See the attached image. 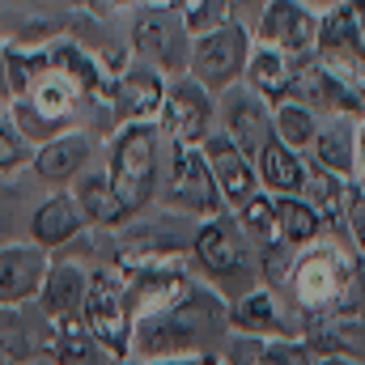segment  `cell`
<instances>
[{"label":"cell","mask_w":365,"mask_h":365,"mask_svg":"<svg viewBox=\"0 0 365 365\" xmlns=\"http://www.w3.org/2000/svg\"><path fill=\"white\" fill-rule=\"evenodd\" d=\"M230 336V302L195 280L175 306L132 323V357L162 361V357H212Z\"/></svg>","instance_id":"6da1fadb"},{"label":"cell","mask_w":365,"mask_h":365,"mask_svg":"<svg viewBox=\"0 0 365 365\" xmlns=\"http://www.w3.org/2000/svg\"><path fill=\"white\" fill-rule=\"evenodd\" d=\"M306 319H344L361 314L365 293V264L349 242L319 238L297 251L293 272L284 284Z\"/></svg>","instance_id":"7a4b0ae2"},{"label":"cell","mask_w":365,"mask_h":365,"mask_svg":"<svg viewBox=\"0 0 365 365\" xmlns=\"http://www.w3.org/2000/svg\"><path fill=\"white\" fill-rule=\"evenodd\" d=\"M166 149L170 140L162 136L158 119H128L110 132L106 140V179L115 187V195L123 200V208L132 217L149 212L158 204L162 191V170H166Z\"/></svg>","instance_id":"3957f363"},{"label":"cell","mask_w":365,"mask_h":365,"mask_svg":"<svg viewBox=\"0 0 365 365\" xmlns=\"http://www.w3.org/2000/svg\"><path fill=\"white\" fill-rule=\"evenodd\" d=\"M191 264H195L200 280L208 289H217L230 306L264 284L259 280V251L242 234L234 212H221V217H208V221L195 225V234H191Z\"/></svg>","instance_id":"277c9868"},{"label":"cell","mask_w":365,"mask_h":365,"mask_svg":"<svg viewBox=\"0 0 365 365\" xmlns=\"http://www.w3.org/2000/svg\"><path fill=\"white\" fill-rule=\"evenodd\" d=\"M158 204L170 217H187V221H208V217L230 212L200 145H170L166 149V170H162Z\"/></svg>","instance_id":"5b68a950"},{"label":"cell","mask_w":365,"mask_h":365,"mask_svg":"<svg viewBox=\"0 0 365 365\" xmlns=\"http://www.w3.org/2000/svg\"><path fill=\"white\" fill-rule=\"evenodd\" d=\"M81 319L115 361L132 357V306H128V280H123L119 264L115 268L110 264L90 268V289H86Z\"/></svg>","instance_id":"8992f818"},{"label":"cell","mask_w":365,"mask_h":365,"mask_svg":"<svg viewBox=\"0 0 365 365\" xmlns=\"http://www.w3.org/2000/svg\"><path fill=\"white\" fill-rule=\"evenodd\" d=\"M251 43L255 34L238 21H221L217 30H204L191 38V60H187V73L204 86L208 93H221L230 86H238L247 77V60H251Z\"/></svg>","instance_id":"52a82bcc"},{"label":"cell","mask_w":365,"mask_h":365,"mask_svg":"<svg viewBox=\"0 0 365 365\" xmlns=\"http://www.w3.org/2000/svg\"><path fill=\"white\" fill-rule=\"evenodd\" d=\"M128 47H132V60L158 68L170 81L187 73V60H191V34L170 4H145L128 30Z\"/></svg>","instance_id":"ba28073f"},{"label":"cell","mask_w":365,"mask_h":365,"mask_svg":"<svg viewBox=\"0 0 365 365\" xmlns=\"http://www.w3.org/2000/svg\"><path fill=\"white\" fill-rule=\"evenodd\" d=\"M293 98L306 102L319 119L331 115H349V119H365V90L340 68L323 64L314 51L297 56V81H293Z\"/></svg>","instance_id":"9c48e42d"},{"label":"cell","mask_w":365,"mask_h":365,"mask_svg":"<svg viewBox=\"0 0 365 365\" xmlns=\"http://www.w3.org/2000/svg\"><path fill=\"white\" fill-rule=\"evenodd\" d=\"M158 128L170 145H204L217 132V93H208L191 73L175 77L166 86Z\"/></svg>","instance_id":"30bf717a"},{"label":"cell","mask_w":365,"mask_h":365,"mask_svg":"<svg viewBox=\"0 0 365 365\" xmlns=\"http://www.w3.org/2000/svg\"><path fill=\"white\" fill-rule=\"evenodd\" d=\"M119 268H123V280H128L132 323L175 306L182 293L195 284V276L187 272L179 259H145V264H119Z\"/></svg>","instance_id":"8fae6325"},{"label":"cell","mask_w":365,"mask_h":365,"mask_svg":"<svg viewBox=\"0 0 365 365\" xmlns=\"http://www.w3.org/2000/svg\"><path fill=\"white\" fill-rule=\"evenodd\" d=\"M217 128L247 153L259 158V149L272 140V106L251 90V86H230L217 98Z\"/></svg>","instance_id":"7c38bea8"},{"label":"cell","mask_w":365,"mask_h":365,"mask_svg":"<svg viewBox=\"0 0 365 365\" xmlns=\"http://www.w3.org/2000/svg\"><path fill=\"white\" fill-rule=\"evenodd\" d=\"M251 34L255 43L280 47L289 56H310L319 43V9H310L306 0H268Z\"/></svg>","instance_id":"4fadbf2b"},{"label":"cell","mask_w":365,"mask_h":365,"mask_svg":"<svg viewBox=\"0 0 365 365\" xmlns=\"http://www.w3.org/2000/svg\"><path fill=\"white\" fill-rule=\"evenodd\" d=\"M86 230H90V221L73 191H56L30 212V242L43 247L47 255H64L68 247H77L86 238Z\"/></svg>","instance_id":"5bb4252c"},{"label":"cell","mask_w":365,"mask_h":365,"mask_svg":"<svg viewBox=\"0 0 365 365\" xmlns=\"http://www.w3.org/2000/svg\"><path fill=\"white\" fill-rule=\"evenodd\" d=\"M90 162H93V136L81 132V128H68V132L34 145L30 175L43 187H68V182L81 179V170H90Z\"/></svg>","instance_id":"9a60e30c"},{"label":"cell","mask_w":365,"mask_h":365,"mask_svg":"<svg viewBox=\"0 0 365 365\" xmlns=\"http://www.w3.org/2000/svg\"><path fill=\"white\" fill-rule=\"evenodd\" d=\"M47 251L34 242H4L0 247V310H21L38 302L43 276H47Z\"/></svg>","instance_id":"2e32d148"},{"label":"cell","mask_w":365,"mask_h":365,"mask_svg":"<svg viewBox=\"0 0 365 365\" xmlns=\"http://www.w3.org/2000/svg\"><path fill=\"white\" fill-rule=\"evenodd\" d=\"M200 149H204V158H208V170H212V179L221 187V200H225L230 212H234L238 204H247L255 191H264V187H259V175H255V158H247L221 128H217Z\"/></svg>","instance_id":"e0dca14e"},{"label":"cell","mask_w":365,"mask_h":365,"mask_svg":"<svg viewBox=\"0 0 365 365\" xmlns=\"http://www.w3.org/2000/svg\"><path fill=\"white\" fill-rule=\"evenodd\" d=\"M86 289H90V268H81L73 255H56V259L47 264L43 289H38V310H43V319H47V323L81 319Z\"/></svg>","instance_id":"ac0fdd59"},{"label":"cell","mask_w":365,"mask_h":365,"mask_svg":"<svg viewBox=\"0 0 365 365\" xmlns=\"http://www.w3.org/2000/svg\"><path fill=\"white\" fill-rule=\"evenodd\" d=\"M166 86H170V77H162L158 68L132 60L115 77V102H110L115 119L119 123H128V119H158L162 102H166Z\"/></svg>","instance_id":"d6986e66"},{"label":"cell","mask_w":365,"mask_h":365,"mask_svg":"<svg viewBox=\"0 0 365 365\" xmlns=\"http://www.w3.org/2000/svg\"><path fill=\"white\" fill-rule=\"evenodd\" d=\"M293 81H297V56H289L280 47H268V43H251L242 86H251L268 106H280V102L293 98Z\"/></svg>","instance_id":"ffe728a7"},{"label":"cell","mask_w":365,"mask_h":365,"mask_svg":"<svg viewBox=\"0 0 365 365\" xmlns=\"http://www.w3.org/2000/svg\"><path fill=\"white\" fill-rule=\"evenodd\" d=\"M230 331L259 336V340H293V336H302V327L284 323V314L276 306V289H268V284L251 289L247 297H238L230 306Z\"/></svg>","instance_id":"44dd1931"},{"label":"cell","mask_w":365,"mask_h":365,"mask_svg":"<svg viewBox=\"0 0 365 365\" xmlns=\"http://www.w3.org/2000/svg\"><path fill=\"white\" fill-rule=\"evenodd\" d=\"M357 123L361 119H349V115L319 119V132H314L306 158L319 162V166H327L340 179H353L357 175Z\"/></svg>","instance_id":"7402d4cb"},{"label":"cell","mask_w":365,"mask_h":365,"mask_svg":"<svg viewBox=\"0 0 365 365\" xmlns=\"http://www.w3.org/2000/svg\"><path fill=\"white\" fill-rule=\"evenodd\" d=\"M73 195L90 221V230H106V234H123L136 217L123 208V200L115 195V187L106 179V170H81V179L73 182Z\"/></svg>","instance_id":"603a6c76"},{"label":"cell","mask_w":365,"mask_h":365,"mask_svg":"<svg viewBox=\"0 0 365 365\" xmlns=\"http://www.w3.org/2000/svg\"><path fill=\"white\" fill-rule=\"evenodd\" d=\"M302 344L323 357H349L365 365V319L344 314V319H306Z\"/></svg>","instance_id":"cb8c5ba5"},{"label":"cell","mask_w":365,"mask_h":365,"mask_svg":"<svg viewBox=\"0 0 365 365\" xmlns=\"http://www.w3.org/2000/svg\"><path fill=\"white\" fill-rule=\"evenodd\" d=\"M255 175H259V187L268 195H302L306 191V175H310V158L272 136L259 149V158H255Z\"/></svg>","instance_id":"d4e9b609"},{"label":"cell","mask_w":365,"mask_h":365,"mask_svg":"<svg viewBox=\"0 0 365 365\" xmlns=\"http://www.w3.org/2000/svg\"><path fill=\"white\" fill-rule=\"evenodd\" d=\"M43 353H47V365H115V357L102 349V340L86 327V319L51 323Z\"/></svg>","instance_id":"484cf974"},{"label":"cell","mask_w":365,"mask_h":365,"mask_svg":"<svg viewBox=\"0 0 365 365\" xmlns=\"http://www.w3.org/2000/svg\"><path fill=\"white\" fill-rule=\"evenodd\" d=\"M272 200H276V225H280V238H284L293 251H302V247L327 238V225H323L319 208H314L306 195H272Z\"/></svg>","instance_id":"4316f807"},{"label":"cell","mask_w":365,"mask_h":365,"mask_svg":"<svg viewBox=\"0 0 365 365\" xmlns=\"http://www.w3.org/2000/svg\"><path fill=\"white\" fill-rule=\"evenodd\" d=\"M302 195L319 208V217H323L327 230L344 234V195H349V179H340V175H331L327 166L310 162V175H306V191H302ZM344 242H349V238H344Z\"/></svg>","instance_id":"83f0119b"},{"label":"cell","mask_w":365,"mask_h":365,"mask_svg":"<svg viewBox=\"0 0 365 365\" xmlns=\"http://www.w3.org/2000/svg\"><path fill=\"white\" fill-rule=\"evenodd\" d=\"M234 221H238L242 234L255 242V251H264V247H272V242H284V238H280V225H276V200L268 191H255L247 204H238V208H234Z\"/></svg>","instance_id":"f1b7e54d"},{"label":"cell","mask_w":365,"mask_h":365,"mask_svg":"<svg viewBox=\"0 0 365 365\" xmlns=\"http://www.w3.org/2000/svg\"><path fill=\"white\" fill-rule=\"evenodd\" d=\"M314 132H319V115H314L306 102L289 98V102L272 106V136L284 140L289 149H302V153H306L310 140H314Z\"/></svg>","instance_id":"f546056e"},{"label":"cell","mask_w":365,"mask_h":365,"mask_svg":"<svg viewBox=\"0 0 365 365\" xmlns=\"http://www.w3.org/2000/svg\"><path fill=\"white\" fill-rule=\"evenodd\" d=\"M34 162V140L13 123V115H0V179H17Z\"/></svg>","instance_id":"4dcf8cb0"},{"label":"cell","mask_w":365,"mask_h":365,"mask_svg":"<svg viewBox=\"0 0 365 365\" xmlns=\"http://www.w3.org/2000/svg\"><path fill=\"white\" fill-rule=\"evenodd\" d=\"M170 9L182 17L187 34H204V30H217L221 21H230V9L225 0H170Z\"/></svg>","instance_id":"1f68e13d"},{"label":"cell","mask_w":365,"mask_h":365,"mask_svg":"<svg viewBox=\"0 0 365 365\" xmlns=\"http://www.w3.org/2000/svg\"><path fill=\"white\" fill-rule=\"evenodd\" d=\"M344 238L365 264V182L357 179H349V195H344Z\"/></svg>","instance_id":"d6a6232c"},{"label":"cell","mask_w":365,"mask_h":365,"mask_svg":"<svg viewBox=\"0 0 365 365\" xmlns=\"http://www.w3.org/2000/svg\"><path fill=\"white\" fill-rule=\"evenodd\" d=\"M293 247L289 242H272V247H264L259 251V280L268 284V289H284L289 284V272H293Z\"/></svg>","instance_id":"836d02e7"},{"label":"cell","mask_w":365,"mask_h":365,"mask_svg":"<svg viewBox=\"0 0 365 365\" xmlns=\"http://www.w3.org/2000/svg\"><path fill=\"white\" fill-rule=\"evenodd\" d=\"M264 349H268V340H259V336H242V331H230L217 357H221L225 365H259Z\"/></svg>","instance_id":"e575fe53"},{"label":"cell","mask_w":365,"mask_h":365,"mask_svg":"<svg viewBox=\"0 0 365 365\" xmlns=\"http://www.w3.org/2000/svg\"><path fill=\"white\" fill-rule=\"evenodd\" d=\"M306 361H310V349L302 344V336H293V340H268V349L259 357V365H306Z\"/></svg>","instance_id":"d590c367"},{"label":"cell","mask_w":365,"mask_h":365,"mask_svg":"<svg viewBox=\"0 0 365 365\" xmlns=\"http://www.w3.org/2000/svg\"><path fill=\"white\" fill-rule=\"evenodd\" d=\"M225 9H230V21H238V26L255 30V21L264 17L268 0H225Z\"/></svg>","instance_id":"8d00e7d4"},{"label":"cell","mask_w":365,"mask_h":365,"mask_svg":"<svg viewBox=\"0 0 365 365\" xmlns=\"http://www.w3.org/2000/svg\"><path fill=\"white\" fill-rule=\"evenodd\" d=\"M17 200H21V191H17V187H0V247L9 242V225H13Z\"/></svg>","instance_id":"74e56055"},{"label":"cell","mask_w":365,"mask_h":365,"mask_svg":"<svg viewBox=\"0 0 365 365\" xmlns=\"http://www.w3.org/2000/svg\"><path fill=\"white\" fill-rule=\"evenodd\" d=\"M145 365H217V353L212 357H162V361H145Z\"/></svg>","instance_id":"f35d334b"},{"label":"cell","mask_w":365,"mask_h":365,"mask_svg":"<svg viewBox=\"0 0 365 365\" xmlns=\"http://www.w3.org/2000/svg\"><path fill=\"white\" fill-rule=\"evenodd\" d=\"M357 182H365V119L357 123V175H353Z\"/></svg>","instance_id":"ab89813d"},{"label":"cell","mask_w":365,"mask_h":365,"mask_svg":"<svg viewBox=\"0 0 365 365\" xmlns=\"http://www.w3.org/2000/svg\"><path fill=\"white\" fill-rule=\"evenodd\" d=\"M0 106H9V64H4V43H0Z\"/></svg>","instance_id":"60d3db41"},{"label":"cell","mask_w":365,"mask_h":365,"mask_svg":"<svg viewBox=\"0 0 365 365\" xmlns=\"http://www.w3.org/2000/svg\"><path fill=\"white\" fill-rule=\"evenodd\" d=\"M306 365H361V361H349V357H323V353H310Z\"/></svg>","instance_id":"b9f144b4"},{"label":"cell","mask_w":365,"mask_h":365,"mask_svg":"<svg viewBox=\"0 0 365 365\" xmlns=\"http://www.w3.org/2000/svg\"><path fill=\"white\" fill-rule=\"evenodd\" d=\"M306 4H310V9H319V13H327V9H336L340 0H306Z\"/></svg>","instance_id":"7bdbcfd3"},{"label":"cell","mask_w":365,"mask_h":365,"mask_svg":"<svg viewBox=\"0 0 365 365\" xmlns=\"http://www.w3.org/2000/svg\"><path fill=\"white\" fill-rule=\"evenodd\" d=\"M115 365H145V361H136V357H123V361H115Z\"/></svg>","instance_id":"ee69618b"},{"label":"cell","mask_w":365,"mask_h":365,"mask_svg":"<svg viewBox=\"0 0 365 365\" xmlns=\"http://www.w3.org/2000/svg\"><path fill=\"white\" fill-rule=\"evenodd\" d=\"M149 4H170V0H149Z\"/></svg>","instance_id":"f6af8a7d"},{"label":"cell","mask_w":365,"mask_h":365,"mask_svg":"<svg viewBox=\"0 0 365 365\" xmlns=\"http://www.w3.org/2000/svg\"><path fill=\"white\" fill-rule=\"evenodd\" d=\"M361 86H365V68H361Z\"/></svg>","instance_id":"bcb514c9"},{"label":"cell","mask_w":365,"mask_h":365,"mask_svg":"<svg viewBox=\"0 0 365 365\" xmlns=\"http://www.w3.org/2000/svg\"><path fill=\"white\" fill-rule=\"evenodd\" d=\"M4 110H9V106H0V115H4Z\"/></svg>","instance_id":"7dc6e473"},{"label":"cell","mask_w":365,"mask_h":365,"mask_svg":"<svg viewBox=\"0 0 365 365\" xmlns=\"http://www.w3.org/2000/svg\"><path fill=\"white\" fill-rule=\"evenodd\" d=\"M217 365H225V361H221V357H217Z\"/></svg>","instance_id":"c3c4849f"}]
</instances>
